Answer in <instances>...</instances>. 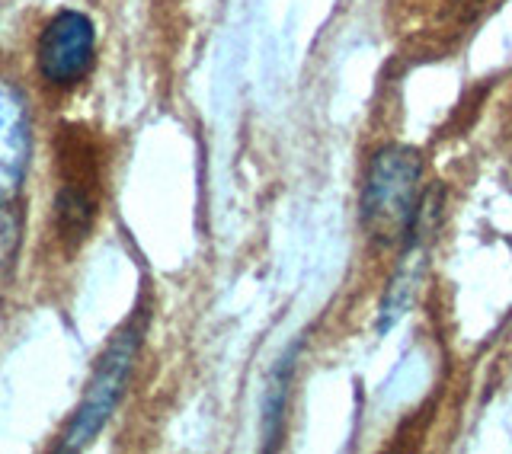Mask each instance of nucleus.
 I'll list each match as a JSON object with an SVG mask.
<instances>
[{
	"instance_id": "f257e3e1",
	"label": "nucleus",
	"mask_w": 512,
	"mask_h": 454,
	"mask_svg": "<svg viewBox=\"0 0 512 454\" xmlns=\"http://www.w3.org/2000/svg\"><path fill=\"white\" fill-rule=\"evenodd\" d=\"M423 157L407 144H388L368 164L362 196H359V221L362 231L378 247L410 240L416 218L423 205Z\"/></svg>"
},
{
	"instance_id": "f03ea898",
	"label": "nucleus",
	"mask_w": 512,
	"mask_h": 454,
	"mask_svg": "<svg viewBox=\"0 0 512 454\" xmlns=\"http://www.w3.org/2000/svg\"><path fill=\"white\" fill-rule=\"evenodd\" d=\"M138 343H141V323H128L125 330H119L112 336V343L106 346L100 365H96L93 378L84 391V400H80L77 413L71 416L68 429H64L61 442L55 445L61 454H71L87 448L100 429L106 426V419L116 410V403L125 394V384L128 375H132V365H135V355H138Z\"/></svg>"
},
{
	"instance_id": "7ed1b4c3",
	"label": "nucleus",
	"mask_w": 512,
	"mask_h": 454,
	"mask_svg": "<svg viewBox=\"0 0 512 454\" xmlns=\"http://www.w3.org/2000/svg\"><path fill=\"white\" fill-rule=\"evenodd\" d=\"M96 52V32L90 16L61 10L45 23L36 45V68L48 87H74L90 71Z\"/></svg>"
},
{
	"instance_id": "20e7f679",
	"label": "nucleus",
	"mask_w": 512,
	"mask_h": 454,
	"mask_svg": "<svg viewBox=\"0 0 512 454\" xmlns=\"http://www.w3.org/2000/svg\"><path fill=\"white\" fill-rule=\"evenodd\" d=\"M32 160V119L23 90L0 77V205H16Z\"/></svg>"
},
{
	"instance_id": "39448f33",
	"label": "nucleus",
	"mask_w": 512,
	"mask_h": 454,
	"mask_svg": "<svg viewBox=\"0 0 512 454\" xmlns=\"http://www.w3.org/2000/svg\"><path fill=\"white\" fill-rule=\"evenodd\" d=\"M298 349H301V343H295L292 349H288L269 375V387H266V397H263V448L266 451L279 448V439H282L285 407H288V391H292Z\"/></svg>"
},
{
	"instance_id": "423d86ee",
	"label": "nucleus",
	"mask_w": 512,
	"mask_h": 454,
	"mask_svg": "<svg viewBox=\"0 0 512 454\" xmlns=\"http://www.w3.org/2000/svg\"><path fill=\"white\" fill-rule=\"evenodd\" d=\"M93 215H96L93 183L64 180L55 196V224H58L61 240H68V243L84 240L93 224Z\"/></svg>"
},
{
	"instance_id": "0eeeda50",
	"label": "nucleus",
	"mask_w": 512,
	"mask_h": 454,
	"mask_svg": "<svg viewBox=\"0 0 512 454\" xmlns=\"http://www.w3.org/2000/svg\"><path fill=\"white\" fill-rule=\"evenodd\" d=\"M16 240H20V218H16L13 205H0V266L10 263Z\"/></svg>"
}]
</instances>
